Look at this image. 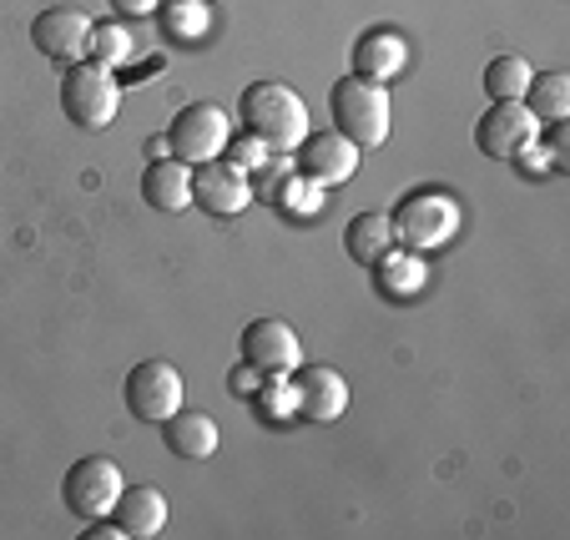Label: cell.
<instances>
[{
  "label": "cell",
  "mask_w": 570,
  "mask_h": 540,
  "mask_svg": "<svg viewBox=\"0 0 570 540\" xmlns=\"http://www.w3.org/2000/svg\"><path fill=\"white\" fill-rule=\"evenodd\" d=\"M237 117H243L248 137H258L268 151H293L308 137V107L288 81H253L237 101Z\"/></svg>",
  "instance_id": "cell-1"
},
{
  "label": "cell",
  "mask_w": 570,
  "mask_h": 540,
  "mask_svg": "<svg viewBox=\"0 0 570 540\" xmlns=\"http://www.w3.org/2000/svg\"><path fill=\"white\" fill-rule=\"evenodd\" d=\"M328 117L334 131H344L358 151L384 147L389 137V91L384 81H364V76H344L328 87Z\"/></svg>",
  "instance_id": "cell-2"
},
{
  "label": "cell",
  "mask_w": 570,
  "mask_h": 540,
  "mask_svg": "<svg viewBox=\"0 0 570 540\" xmlns=\"http://www.w3.org/2000/svg\"><path fill=\"white\" fill-rule=\"evenodd\" d=\"M117 107H121V81L111 76V66L87 56V61H71L61 71V117L71 127L101 131L117 121Z\"/></svg>",
  "instance_id": "cell-3"
},
{
  "label": "cell",
  "mask_w": 570,
  "mask_h": 540,
  "mask_svg": "<svg viewBox=\"0 0 570 540\" xmlns=\"http://www.w3.org/2000/svg\"><path fill=\"white\" fill-rule=\"evenodd\" d=\"M389 223H394V243H404L410 253H434L460 233V203L450 193H410L389 213Z\"/></svg>",
  "instance_id": "cell-4"
},
{
  "label": "cell",
  "mask_w": 570,
  "mask_h": 540,
  "mask_svg": "<svg viewBox=\"0 0 570 540\" xmlns=\"http://www.w3.org/2000/svg\"><path fill=\"white\" fill-rule=\"evenodd\" d=\"M121 404H127L131 420L161 424L167 414L183 410V374H177L167 359H141V364H131L127 379H121Z\"/></svg>",
  "instance_id": "cell-5"
},
{
  "label": "cell",
  "mask_w": 570,
  "mask_h": 540,
  "mask_svg": "<svg viewBox=\"0 0 570 540\" xmlns=\"http://www.w3.org/2000/svg\"><path fill=\"white\" fill-rule=\"evenodd\" d=\"M227 137H233V121H227L223 107H213V101H187V107L167 121V157H177V163H187V167L213 163L217 151L227 147Z\"/></svg>",
  "instance_id": "cell-6"
},
{
  "label": "cell",
  "mask_w": 570,
  "mask_h": 540,
  "mask_svg": "<svg viewBox=\"0 0 570 540\" xmlns=\"http://www.w3.org/2000/svg\"><path fill=\"white\" fill-rule=\"evenodd\" d=\"M121 485H127V480H121L117 460H107V454H81L61 480V500L76 520H107Z\"/></svg>",
  "instance_id": "cell-7"
},
{
  "label": "cell",
  "mask_w": 570,
  "mask_h": 540,
  "mask_svg": "<svg viewBox=\"0 0 570 540\" xmlns=\"http://www.w3.org/2000/svg\"><path fill=\"white\" fill-rule=\"evenodd\" d=\"M243 348V364L258 369L263 379H288L293 369L303 364V348H298V334H293L283 318H253L237 338Z\"/></svg>",
  "instance_id": "cell-8"
},
{
  "label": "cell",
  "mask_w": 570,
  "mask_h": 540,
  "mask_svg": "<svg viewBox=\"0 0 570 540\" xmlns=\"http://www.w3.org/2000/svg\"><path fill=\"white\" fill-rule=\"evenodd\" d=\"M91 16L87 11H76V6H51V11H41L31 21V46L46 56V61H87L91 51Z\"/></svg>",
  "instance_id": "cell-9"
},
{
  "label": "cell",
  "mask_w": 570,
  "mask_h": 540,
  "mask_svg": "<svg viewBox=\"0 0 570 540\" xmlns=\"http://www.w3.org/2000/svg\"><path fill=\"white\" fill-rule=\"evenodd\" d=\"M288 384H293V414H303L313 424H334L348 410V384L328 364H298L288 374Z\"/></svg>",
  "instance_id": "cell-10"
},
{
  "label": "cell",
  "mask_w": 570,
  "mask_h": 540,
  "mask_svg": "<svg viewBox=\"0 0 570 540\" xmlns=\"http://www.w3.org/2000/svg\"><path fill=\"white\" fill-rule=\"evenodd\" d=\"M530 141H540V121L530 117L525 101H490V111L474 121V147L484 157H515Z\"/></svg>",
  "instance_id": "cell-11"
},
{
  "label": "cell",
  "mask_w": 570,
  "mask_h": 540,
  "mask_svg": "<svg viewBox=\"0 0 570 540\" xmlns=\"http://www.w3.org/2000/svg\"><path fill=\"white\" fill-rule=\"evenodd\" d=\"M298 157H293V163H298V173L303 177H313V183L318 187H338V183H348V177L358 173V157H364V151L354 147V141L344 137V131H308V137L298 141Z\"/></svg>",
  "instance_id": "cell-12"
},
{
  "label": "cell",
  "mask_w": 570,
  "mask_h": 540,
  "mask_svg": "<svg viewBox=\"0 0 570 540\" xmlns=\"http://www.w3.org/2000/svg\"><path fill=\"white\" fill-rule=\"evenodd\" d=\"M253 203V183L243 167L233 163H197L193 167V207H207L213 217H237V213H248Z\"/></svg>",
  "instance_id": "cell-13"
},
{
  "label": "cell",
  "mask_w": 570,
  "mask_h": 540,
  "mask_svg": "<svg viewBox=\"0 0 570 540\" xmlns=\"http://www.w3.org/2000/svg\"><path fill=\"white\" fill-rule=\"evenodd\" d=\"M111 516H117L127 540H151L167 530V495H161L157 485H121Z\"/></svg>",
  "instance_id": "cell-14"
},
{
  "label": "cell",
  "mask_w": 570,
  "mask_h": 540,
  "mask_svg": "<svg viewBox=\"0 0 570 540\" xmlns=\"http://www.w3.org/2000/svg\"><path fill=\"white\" fill-rule=\"evenodd\" d=\"M348 61H354V76H364V81H394L410 66V41L399 31H364L348 51Z\"/></svg>",
  "instance_id": "cell-15"
},
{
  "label": "cell",
  "mask_w": 570,
  "mask_h": 540,
  "mask_svg": "<svg viewBox=\"0 0 570 540\" xmlns=\"http://www.w3.org/2000/svg\"><path fill=\"white\" fill-rule=\"evenodd\" d=\"M141 203L157 213H183L193 207V167L177 157H157L141 167Z\"/></svg>",
  "instance_id": "cell-16"
},
{
  "label": "cell",
  "mask_w": 570,
  "mask_h": 540,
  "mask_svg": "<svg viewBox=\"0 0 570 540\" xmlns=\"http://www.w3.org/2000/svg\"><path fill=\"white\" fill-rule=\"evenodd\" d=\"M161 444L177 454V460H213L217 454V424L203 410H177L161 420Z\"/></svg>",
  "instance_id": "cell-17"
},
{
  "label": "cell",
  "mask_w": 570,
  "mask_h": 540,
  "mask_svg": "<svg viewBox=\"0 0 570 540\" xmlns=\"http://www.w3.org/2000/svg\"><path fill=\"white\" fill-rule=\"evenodd\" d=\"M344 248H348V258H354V263L374 268V263L384 258L389 248H394V223H389V213H358V217H348Z\"/></svg>",
  "instance_id": "cell-18"
},
{
  "label": "cell",
  "mask_w": 570,
  "mask_h": 540,
  "mask_svg": "<svg viewBox=\"0 0 570 540\" xmlns=\"http://www.w3.org/2000/svg\"><path fill=\"white\" fill-rule=\"evenodd\" d=\"M157 26L161 41H203L213 26V0H161L157 6Z\"/></svg>",
  "instance_id": "cell-19"
},
{
  "label": "cell",
  "mask_w": 570,
  "mask_h": 540,
  "mask_svg": "<svg viewBox=\"0 0 570 540\" xmlns=\"http://www.w3.org/2000/svg\"><path fill=\"white\" fill-rule=\"evenodd\" d=\"M530 107V117L535 121H560L570 111V76L566 71H540L530 76L525 97H520Z\"/></svg>",
  "instance_id": "cell-20"
},
{
  "label": "cell",
  "mask_w": 570,
  "mask_h": 540,
  "mask_svg": "<svg viewBox=\"0 0 570 540\" xmlns=\"http://www.w3.org/2000/svg\"><path fill=\"white\" fill-rule=\"evenodd\" d=\"M374 268H379V288H384L389 298H414V293L424 288V263L414 258L410 248H389Z\"/></svg>",
  "instance_id": "cell-21"
},
{
  "label": "cell",
  "mask_w": 570,
  "mask_h": 540,
  "mask_svg": "<svg viewBox=\"0 0 570 540\" xmlns=\"http://www.w3.org/2000/svg\"><path fill=\"white\" fill-rule=\"evenodd\" d=\"M530 61L525 56H490V66H484V97L490 101H520L530 87Z\"/></svg>",
  "instance_id": "cell-22"
},
{
  "label": "cell",
  "mask_w": 570,
  "mask_h": 540,
  "mask_svg": "<svg viewBox=\"0 0 570 540\" xmlns=\"http://www.w3.org/2000/svg\"><path fill=\"white\" fill-rule=\"evenodd\" d=\"M87 56L117 71V66H127L131 56H137V36H131L121 21H97L91 26V51Z\"/></svg>",
  "instance_id": "cell-23"
},
{
  "label": "cell",
  "mask_w": 570,
  "mask_h": 540,
  "mask_svg": "<svg viewBox=\"0 0 570 540\" xmlns=\"http://www.w3.org/2000/svg\"><path fill=\"white\" fill-rule=\"evenodd\" d=\"M278 203H283V213H288V207H293V213H318V203H323V187L318 183H313V177H288V183H283L278 187Z\"/></svg>",
  "instance_id": "cell-24"
},
{
  "label": "cell",
  "mask_w": 570,
  "mask_h": 540,
  "mask_svg": "<svg viewBox=\"0 0 570 540\" xmlns=\"http://www.w3.org/2000/svg\"><path fill=\"white\" fill-rule=\"evenodd\" d=\"M268 163V147H263L258 137H243L233 147V167H243V173H253V167H263Z\"/></svg>",
  "instance_id": "cell-25"
},
{
  "label": "cell",
  "mask_w": 570,
  "mask_h": 540,
  "mask_svg": "<svg viewBox=\"0 0 570 540\" xmlns=\"http://www.w3.org/2000/svg\"><path fill=\"white\" fill-rule=\"evenodd\" d=\"M268 414H273V420L293 414V384H288V379H273V390H268Z\"/></svg>",
  "instance_id": "cell-26"
},
{
  "label": "cell",
  "mask_w": 570,
  "mask_h": 540,
  "mask_svg": "<svg viewBox=\"0 0 570 540\" xmlns=\"http://www.w3.org/2000/svg\"><path fill=\"white\" fill-rule=\"evenodd\" d=\"M161 0H111V11L117 16H157Z\"/></svg>",
  "instance_id": "cell-27"
},
{
  "label": "cell",
  "mask_w": 570,
  "mask_h": 540,
  "mask_svg": "<svg viewBox=\"0 0 570 540\" xmlns=\"http://www.w3.org/2000/svg\"><path fill=\"white\" fill-rule=\"evenodd\" d=\"M81 536H87V540H127V536H121V526H97V520H91Z\"/></svg>",
  "instance_id": "cell-28"
},
{
  "label": "cell",
  "mask_w": 570,
  "mask_h": 540,
  "mask_svg": "<svg viewBox=\"0 0 570 540\" xmlns=\"http://www.w3.org/2000/svg\"><path fill=\"white\" fill-rule=\"evenodd\" d=\"M253 384H258V369H243V374H233V390L237 394H248Z\"/></svg>",
  "instance_id": "cell-29"
}]
</instances>
